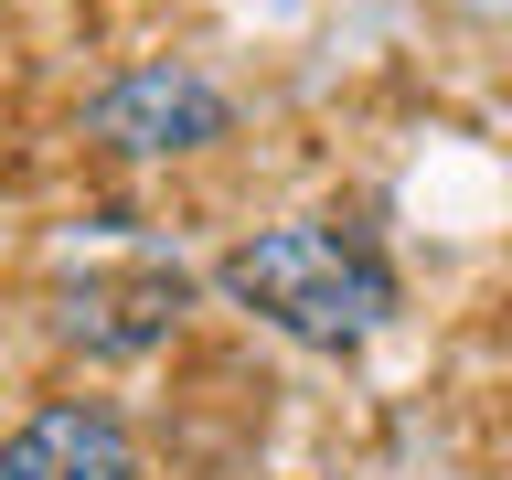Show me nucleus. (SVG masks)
Returning a JSON list of instances; mask_svg holds the SVG:
<instances>
[{
	"label": "nucleus",
	"mask_w": 512,
	"mask_h": 480,
	"mask_svg": "<svg viewBox=\"0 0 512 480\" xmlns=\"http://www.w3.org/2000/svg\"><path fill=\"white\" fill-rule=\"evenodd\" d=\"M86 128L107 150H128V160H182V150H214L224 128H235V96L203 64H128L118 86L86 96Z\"/></svg>",
	"instance_id": "nucleus-3"
},
{
	"label": "nucleus",
	"mask_w": 512,
	"mask_h": 480,
	"mask_svg": "<svg viewBox=\"0 0 512 480\" xmlns=\"http://www.w3.org/2000/svg\"><path fill=\"white\" fill-rule=\"evenodd\" d=\"M64 267L75 278L54 288V331L75 352H96V363H128V352L171 342V320L192 299V267L160 235H139L128 214H86V235L64 246Z\"/></svg>",
	"instance_id": "nucleus-2"
},
{
	"label": "nucleus",
	"mask_w": 512,
	"mask_h": 480,
	"mask_svg": "<svg viewBox=\"0 0 512 480\" xmlns=\"http://www.w3.org/2000/svg\"><path fill=\"white\" fill-rule=\"evenodd\" d=\"M224 299L288 331L299 352H363L395 320V267L342 224H256L246 246H224Z\"/></svg>",
	"instance_id": "nucleus-1"
},
{
	"label": "nucleus",
	"mask_w": 512,
	"mask_h": 480,
	"mask_svg": "<svg viewBox=\"0 0 512 480\" xmlns=\"http://www.w3.org/2000/svg\"><path fill=\"white\" fill-rule=\"evenodd\" d=\"M0 480H150V448L118 406L96 395H43L0 438Z\"/></svg>",
	"instance_id": "nucleus-4"
}]
</instances>
